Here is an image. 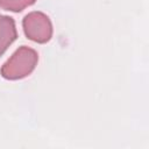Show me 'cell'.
I'll return each mask as SVG.
<instances>
[{"label":"cell","instance_id":"obj_1","mask_svg":"<svg viewBox=\"0 0 149 149\" xmlns=\"http://www.w3.org/2000/svg\"><path fill=\"white\" fill-rule=\"evenodd\" d=\"M38 54L35 49L22 45L3 63L0 74L7 80H19L29 76L36 68Z\"/></svg>","mask_w":149,"mask_h":149},{"label":"cell","instance_id":"obj_2","mask_svg":"<svg viewBox=\"0 0 149 149\" xmlns=\"http://www.w3.org/2000/svg\"><path fill=\"white\" fill-rule=\"evenodd\" d=\"M22 28L27 38L40 44L49 42L54 33L50 17L38 10L30 12L23 17Z\"/></svg>","mask_w":149,"mask_h":149},{"label":"cell","instance_id":"obj_3","mask_svg":"<svg viewBox=\"0 0 149 149\" xmlns=\"http://www.w3.org/2000/svg\"><path fill=\"white\" fill-rule=\"evenodd\" d=\"M17 38L15 20L8 15H0V57Z\"/></svg>","mask_w":149,"mask_h":149},{"label":"cell","instance_id":"obj_4","mask_svg":"<svg viewBox=\"0 0 149 149\" xmlns=\"http://www.w3.org/2000/svg\"><path fill=\"white\" fill-rule=\"evenodd\" d=\"M36 0H0V8L8 12L20 13L24 8L33 6Z\"/></svg>","mask_w":149,"mask_h":149}]
</instances>
